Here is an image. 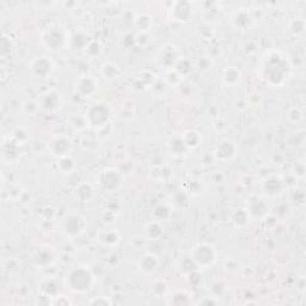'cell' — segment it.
Instances as JSON below:
<instances>
[{
    "instance_id": "obj_41",
    "label": "cell",
    "mask_w": 306,
    "mask_h": 306,
    "mask_svg": "<svg viewBox=\"0 0 306 306\" xmlns=\"http://www.w3.org/2000/svg\"><path fill=\"white\" fill-rule=\"evenodd\" d=\"M286 119L291 124H298L304 121V111L301 110L300 107L293 106L287 110Z\"/></svg>"
},
{
    "instance_id": "obj_34",
    "label": "cell",
    "mask_w": 306,
    "mask_h": 306,
    "mask_svg": "<svg viewBox=\"0 0 306 306\" xmlns=\"http://www.w3.org/2000/svg\"><path fill=\"white\" fill-rule=\"evenodd\" d=\"M15 49L16 43L15 41H13V38L8 34H3L2 41H0V54H2V59L11 57Z\"/></svg>"
},
{
    "instance_id": "obj_53",
    "label": "cell",
    "mask_w": 306,
    "mask_h": 306,
    "mask_svg": "<svg viewBox=\"0 0 306 306\" xmlns=\"http://www.w3.org/2000/svg\"><path fill=\"white\" fill-rule=\"evenodd\" d=\"M234 108L238 111V113H243V111H245L249 108V103L246 102L245 98L241 97V98H237L235 100Z\"/></svg>"
},
{
    "instance_id": "obj_12",
    "label": "cell",
    "mask_w": 306,
    "mask_h": 306,
    "mask_svg": "<svg viewBox=\"0 0 306 306\" xmlns=\"http://www.w3.org/2000/svg\"><path fill=\"white\" fill-rule=\"evenodd\" d=\"M238 155V145L231 139H222L215 147L213 157L215 162L227 163L234 161Z\"/></svg>"
},
{
    "instance_id": "obj_47",
    "label": "cell",
    "mask_w": 306,
    "mask_h": 306,
    "mask_svg": "<svg viewBox=\"0 0 306 306\" xmlns=\"http://www.w3.org/2000/svg\"><path fill=\"white\" fill-rule=\"evenodd\" d=\"M49 304L67 306V305H72V300H71V299H68L67 297H65V295L57 294V295H54L53 298H50Z\"/></svg>"
},
{
    "instance_id": "obj_6",
    "label": "cell",
    "mask_w": 306,
    "mask_h": 306,
    "mask_svg": "<svg viewBox=\"0 0 306 306\" xmlns=\"http://www.w3.org/2000/svg\"><path fill=\"white\" fill-rule=\"evenodd\" d=\"M111 115H113V109H111L110 104L104 100H98V102L90 104L85 111L89 126L95 131L106 127L109 123Z\"/></svg>"
},
{
    "instance_id": "obj_35",
    "label": "cell",
    "mask_w": 306,
    "mask_h": 306,
    "mask_svg": "<svg viewBox=\"0 0 306 306\" xmlns=\"http://www.w3.org/2000/svg\"><path fill=\"white\" fill-rule=\"evenodd\" d=\"M79 146L84 151H96L99 147V141L96 135L83 134L81 140H79Z\"/></svg>"
},
{
    "instance_id": "obj_26",
    "label": "cell",
    "mask_w": 306,
    "mask_h": 306,
    "mask_svg": "<svg viewBox=\"0 0 306 306\" xmlns=\"http://www.w3.org/2000/svg\"><path fill=\"white\" fill-rule=\"evenodd\" d=\"M242 71L238 67H236V66H228V67H226L224 71H222L221 74L222 82L228 86H235L239 84V83L242 82Z\"/></svg>"
},
{
    "instance_id": "obj_11",
    "label": "cell",
    "mask_w": 306,
    "mask_h": 306,
    "mask_svg": "<svg viewBox=\"0 0 306 306\" xmlns=\"http://www.w3.org/2000/svg\"><path fill=\"white\" fill-rule=\"evenodd\" d=\"M50 155L55 158H61L69 156L73 151V140L66 134H57L52 138L48 145Z\"/></svg>"
},
{
    "instance_id": "obj_30",
    "label": "cell",
    "mask_w": 306,
    "mask_h": 306,
    "mask_svg": "<svg viewBox=\"0 0 306 306\" xmlns=\"http://www.w3.org/2000/svg\"><path fill=\"white\" fill-rule=\"evenodd\" d=\"M152 215H153V220H157L161 222L169 220L172 215L171 205L168 202H159L158 205H156L155 208H153Z\"/></svg>"
},
{
    "instance_id": "obj_18",
    "label": "cell",
    "mask_w": 306,
    "mask_h": 306,
    "mask_svg": "<svg viewBox=\"0 0 306 306\" xmlns=\"http://www.w3.org/2000/svg\"><path fill=\"white\" fill-rule=\"evenodd\" d=\"M285 187H286V183L284 178L277 175H269L262 181V190L270 196L279 195L284 191Z\"/></svg>"
},
{
    "instance_id": "obj_2",
    "label": "cell",
    "mask_w": 306,
    "mask_h": 306,
    "mask_svg": "<svg viewBox=\"0 0 306 306\" xmlns=\"http://www.w3.org/2000/svg\"><path fill=\"white\" fill-rule=\"evenodd\" d=\"M65 287L74 294H86L95 287L96 277L92 270L86 266L71 268L66 273L64 280Z\"/></svg>"
},
{
    "instance_id": "obj_50",
    "label": "cell",
    "mask_w": 306,
    "mask_h": 306,
    "mask_svg": "<svg viewBox=\"0 0 306 306\" xmlns=\"http://www.w3.org/2000/svg\"><path fill=\"white\" fill-rule=\"evenodd\" d=\"M41 220H57V215H55V210L53 207H46L41 214Z\"/></svg>"
},
{
    "instance_id": "obj_51",
    "label": "cell",
    "mask_w": 306,
    "mask_h": 306,
    "mask_svg": "<svg viewBox=\"0 0 306 306\" xmlns=\"http://www.w3.org/2000/svg\"><path fill=\"white\" fill-rule=\"evenodd\" d=\"M196 305H207V306H213V305H218L220 304V299L215 295H212V297H203L200 301L195 302Z\"/></svg>"
},
{
    "instance_id": "obj_39",
    "label": "cell",
    "mask_w": 306,
    "mask_h": 306,
    "mask_svg": "<svg viewBox=\"0 0 306 306\" xmlns=\"http://www.w3.org/2000/svg\"><path fill=\"white\" fill-rule=\"evenodd\" d=\"M41 110V106L40 102H38V99L35 98H27L26 100H23L22 103V111L24 115H27V116H35V115H37L38 111Z\"/></svg>"
},
{
    "instance_id": "obj_3",
    "label": "cell",
    "mask_w": 306,
    "mask_h": 306,
    "mask_svg": "<svg viewBox=\"0 0 306 306\" xmlns=\"http://www.w3.org/2000/svg\"><path fill=\"white\" fill-rule=\"evenodd\" d=\"M41 43L50 53H58L66 49L68 44L67 30L58 23L48 26L41 35Z\"/></svg>"
},
{
    "instance_id": "obj_5",
    "label": "cell",
    "mask_w": 306,
    "mask_h": 306,
    "mask_svg": "<svg viewBox=\"0 0 306 306\" xmlns=\"http://www.w3.org/2000/svg\"><path fill=\"white\" fill-rule=\"evenodd\" d=\"M189 256L191 262L200 269H208L218 261V250L213 244L207 242L197 243L190 249Z\"/></svg>"
},
{
    "instance_id": "obj_23",
    "label": "cell",
    "mask_w": 306,
    "mask_h": 306,
    "mask_svg": "<svg viewBox=\"0 0 306 306\" xmlns=\"http://www.w3.org/2000/svg\"><path fill=\"white\" fill-rule=\"evenodd\" d=\"M156 81H157V76H156L155 73L148 71V69H145V71H141L137 75V78L133 82V88L141 91V90H146L155 85Z\"/></svg>"
},
{
    "instance_id": "obj_32",
    "label": "cell",
    "mask_w": 306,
    "mask_h": 306,
    "mask_svg": "<svg viewBox=\"0 0 306 306\" xmlns=\"http://www.w3.org/2000/svg\"><path fill=\"white\" fill-rule=\"evenodd\" d=\"M68 123L69 126H71L73 130H74L75 132H85L88 128H90L89 123H88V120H86V116L85 114H71L68 116Z\"/></svg>"
},
{
    "instance_id": "obj_20",
    "label": "cell",
    "mask_w": 306,
    "mask_h": 306,
    "mask_svg": "<svg viewBox=\"0 0 306 306\" xmlns=\"http://www.w3.org/2000/svg\"><path fill=\"white\" fill-rule=\"evenodd\" d=\"M246 210H248L250 217H251V220L263 219L268 215V206L266 201L260 196H252L249 201V206Z\"/></svg>"
},
{
    "instance_id": "obj_37",
    "label": "cell",
    "mask_w": 306,
    "mask_h": 306,
    "mask_svg": "<svg viewBox=\"0 0 306 306\" xmlns=\"http://www.w3.org/2000/svg\"><path fill=\"white\" fill-rule=\"evenodd\" d=\"M117 218H119V212L107 207H104L102 213H100V221L106 227H113L117 222Z\"/></svg>"
},
{
    "instance_id": "obj_36",
    "label": "cell",
    "mask_w": 306,
    "mask_h": 306,
    "mask_svg": "<svg viewBox=\"0 0 306 306\" xmlns=\"http://www.w3.org/2000/svg\"><path fill=\"white\" fill-rule=\"evenodd\" d=\"M151 292L153 295H156V297H158V298L166 297L169 293L168 281L164 279L153 280L151 284Z\"/></svg>"
},
{
    "instance_id": "obj_13",
    "label": "cell",
    "mask_w": 306,
    "mask_h": 306,
    "mask_svg": "<svg viewBox=\"0 0 306 306\" xmlns=\"http://www.w3.org/2000/svg\"><path fill=\"white\" fill-rule=\"evenodd\" d=\"M74 90L83 98H90L98 90V81L91 74L81 75L75 79Z\"/></svg>"
},
{
    "instance_id": "obj_14",
    "label": "cell",
    "mask_w": 306,
    "mask_h": 306,
    "mask_svg": "<svg viewBox=\"0 0 306 306\" xmlns=\"http://www.w3.org/2000/svg\"><path fill=\"white\" fill-rule=\"evenodd\" d=\"M161 267V260L153 252H145L138 260V269L145 275H155Z\"/></svg>"
},
{
    "instance_id": "obj_9",
    "label": "cell",
    "mask_w": 306,
    "mask_h": 306,
    "mask_svg": "<svg viewBox=\"0 0 306 306\" xmlns=\"http://www.w3.org/2000/svg\"><path fill=\"white\" fill-rule=\"evenodd\" d=\"M29 72L34 78L47 79L54 72V62L49 55H40L30 61Z\"/></svg>"
},
{
    "instance_id": "obj_25",
    "label": "cell",
    "mask_w": 306,
    "mask_h": 306,
    "mask_svg": "<svg viewBox=\"0 0 306 306\" xmlns=\"http://www.w3.org/2000/svg\"><path fill=\"white\" fill-rule=\"evenodd\" d=\"M181 140L187 149H196L202 144V134L196 130H188L181 135Z\"/></svg>"
},
{
    "instance_id": "obj_31",
    "label": "cell",
    "mask_w": 306,
    "mask_h": 306,
    "mask_svg": "<svg viewBox=\"0 0 306 306\" xmlns=\"http://www.w3.org/2000/svg\"><path fill=\"white\" fill-rule=\"evenodd\" d=\"M38 290L43 297H49V299L53 298L54 295L58 294V281L53 277H47V279L41 281Z\"/></svg>"
},
{
    "instance_id": "obj_17",
    "label": "cell",
    "mask_w": 306,
    "mask_h": 306,
    "mask_svg": "<svg viewBox=\"0 0 306 306\" xmlns=\"http://www.w3.org/2000/svg\"><path fill=\"white\" fill-rule=\"evenodd\" d=\"M37 99L40 102L41 109L48 111V113H55V111H58L61 108V96L55 90L46 91Z\"/></svg>"
},
{
    "instance_id": "obj_52",
    "label": "cell",
    "mask_w": 306,
    "mask_h": 306,
    "mask_svg": "<svg viewBox=\"0 0 306 306\" xmlns=\"http://www.w3.org/2000/svg\"><path fill=\"white\" fill-rule=\"evenodd\" d=\"M224 268H225L226 272L234 273V272H236V270L239 269V263H238V261H236L234 259H228L224 262Z\"/></svg>"
},
{
    "instance_id": "obj_27",
    "label": "cell",
    "mask_w": 306,
    "mask_h": 306,
    "mask_svg": "<svg viewBox=\"0 0 306 306\" xmlns=\"http://www.w3.org/2000/svg\"><path fill=\"white\" fill-rule=\"evenodd\" d=\"M133 26L139 33H148L155 27V18L148 13H140L134 18Z\"/></svg>"
},
{
    "instance_id": "obj_19",
    "label": "cell",
    "mask_w": 306,
    "mask_h": 306,
    "mask_svg": "<svg viewBox=\"0 0 306 306\" xmlns=\"http://www.w3.org/2000/svg\"><path fill=\"white\" fill-rule=\"evenodd\" d=\"M73 195H74L75 200L79 201L82 203H88L95 199L96 190L90 182L83 181V182L78 183L73 190Z\"/></svg>"
},
{
    "instance_id": "obj_7",
    "label": "cell",
    "mask_w": 306,
    "mask_h": 306,
    "mask_svg": "<svg viewBox=\"0 0 306 306\" xmlns=\"http://www.w3.org/2000/svg\"><path fill=\"white\" fill-rule=\"evenodd\" d=\"M59 252L50 245H41L31 252L30 261L37 269H47L59 261Z\"/></svg>"
},
{
    "instance_id": "obj_28",
    "label": "cell",
    "mask_w": 306,
    "mask_h": 306,
    "mask_svg": "<svg viewBox=\"0 0 306 306\" xmlns=\"http://www.w3.org/2000/svg\"><path fill=\"white\" fill-rule=\"evenodd\" d=\"M168 300H166V304L168 305H189L191 304V297L190 294L188 293L187 291L183 290H176L171 292V293H168L166 295Z\"/></svg>"
},
{
    "instance_id": "obj_4",
    "label": "cell",
    "mask_w": 306,
    "mask_h": 306,
    "mask_svg": "<svg viewBox=\"0 0 306 306\" xmlns=\"http://www.w3.org/2000/svg\"><path fill=\"white\" fill-rule=\"evenodd\" d=\"M59 228H60L62 236L67 239H75L81 237L88 231L89 224L88 220L78 212H68L59 221Z\"/></svg>"
},
{
    "instance_id": "obj_40",
    "label": "cell",
    "mask_w": 306,
    "mask_h": 306,
    "mask_svg": "<svg viewBox=\"0 0 306 306\" xmlns=\"http://www.w3.org/2000/svg\"><path fill=\"white\" fill-rule=\"evenodd\" d=\"M305 28V20L302 18H299V17L291 19L290 23H288V31H290V34L294 37H299L301 36V35H304Z\"/></svg>"
},
{
    "instance_id": "obj_55",
    "label": "cell",
    "mask_w": 306,
    "mask_h": 306,
    "mask_svg": "<svg viewBox=\"0 0 306 306\" xmlns=\"http://www.w3.org/2000/svg\"><path fill=\"white\" fill-rule=\"evenodd\" d=\"M293 175L297 177V178H304L305 177V164L304 162L297 163V169H295V172H293Z\"/></svg>"
},
{
    "instance_id": "obj_10",
    "label": "cell",
    "mask_w": 306,
    "mask_h": 306,
    "mask_svg": "<svg viewBox=\"0 0 306 306\" xmlns=\"http://www.w3.org/2000/svg\"><path fill=\"white\" fill-rule=\"evenodd\" d=\"M184 57L182 52L177 46L172 43L165 44L164 47H162L161 52L158 55V64L161 67L166 68V71L169 69H173L176 67V65L182 60Z\"/></svg>"
},
{
    "instance_id": "obj_48",
    "label": "cell",
    "mask_w": 306,
    "mask_h": 306,
    "mask_svg": "<svg viewBox=\"0 0 306 306\" xmlns=\"http://www.w3.org/2000/svg\"><path fill=\"white\" fill-rule=\"evenodd\" d=\"M226 181V176L222 173V171H219V170H215L211 173V182L214 184V186H221L224 184Z\"/></svg>"
},
{
    "instance_id": "obj_29",
    "label": "cell",
    "mask_w": 306,
    "mask_h": 306,
    "mask_svg": "<svg viewBox=\"0 0 306 306\" xmlns=\"http://www.w3.org/2000/svg\"><path fill=\"white\" fill-rule=\"evenodd\" d=\"M251 17H250L248 11H237L234 13V16H232L231 18V23L232 26H234L236 29L238 30H246L248 28H250L251 26Z\"/></svg>"
},
{
    "instance_id": "obj_54",
    "label": "cell",
    "mask_w": 306,
    "mask_h": 306,
    "mask_svg": "<svg viewBox=\"0 0 306 306\" xmlns=\"http://www.w3.org/2000/svg\"><path fill=\"white\" fill-rule=\"evenodd\" d=\"M295 288H297V291L299 293H305L306 291V280L304 275H300L299 277H297V285H295Z\"/></svg>"
},
{
    "instance_id": "obj_8",
    "label": "cell",
    "mask_w": 306,
    "mask_h": 306,
    "mask_svg": "<svg viewBox=\"0 0 306 306\" xmlns=\"http://www.w3.org/2000/svg\"><path fill=\"white\" fill-rule=\"evenodd\" d=\"M97 184L107 193L119 191L123 186V176L115 168H107L102 170L97 176Z\"/></svg>"
},
{
    "instance_id": "obj_24",
    "label": "cell",
    "mask_w": 306,
    "mask_h": 306,
    "mask_svg": "<svg viewBox=\"0 0 306 306\" xmlns=\"http://www.w3.org/2000/svg\"><path fill=\"white\" fill-rule=\"evenodd\" d=\"M230 221L232 222V225L237 228H244L250 224L251 221V217H250L249 212L246 208L239 207L236 208L230 214Z\"/></svg>"
},
{
    "instance_id": "obj_16",
    "label": "cell",
    "mask_w": 306,
    "mask_h": 306,
    "mask_svg": "<svg viewBox=\"0 0 306 306\" xmlns=\"http://www.w3.org/2000/svg\"><path fill=\"white\" fill-rule=\"evenodd\" d=\"M170 16L172 20L178 23H188L193 17V8L188 2H176L170 9Z\"/></svg>"
},
{
    "instance_id": "obj_15",
    "label": "cell",
    "mask_w": 306,
    "mask_h": 306,
    "mask_svg": "<svg viewBox=\"0 0 306 306\" xmlns=\"http://www.w3.org/2000/svg\"><path fill=\"white\" fill-rule=\"evenodd\" d=\"M96 241L98 242L104 248L114 249L116 246L120 245L121 243V234L114 227H106L103 230H99L97 234Z\"/></svg>"
},
{
    "instance_id": "obj_22",
    "label": "cell",
    "mask_w": 306,
    "mask_h": 306,
    "mask_svg": "<svg viewBox=\"0 0 306 306\" xmlns=\"http://www.w3.org/2000/svg\"><path fill=\"white\" fill-rule=\"evenodd\" d=\"M100 75L103 76V79H106L108 82H114L116 79H119L122 75V68L119 65L115 64L113 61H106L103 62L99 69Z\"/></svg>"
},
{
    "instance_id": "obj_44",
    "label": "cell",
    "mask_w": 306,
    "mask_h": 306,
    "mask_svg": "<svg viewBox=\"0 0 306 306\" xmlns=\"http://www.w3.org/2000/svg\"><path fill=\"white\" fill-rule=\"evenodd\" d=\"M175 69L180 73L181 75L183 76V78H187V76L191 73V71H193V64H191L190 60H188V59L183 58L182 60H181L178 64L176 65Z\"/></svg>"
},
{
    "instance_id": "obj_49",
    "label": "cell",
    "mask_w": 306,
    "mask_h": 306,
    "mask_svg": "<svg viewBox=\"0 0 306 306\" xmlns=\"http://www.w3.org/2000/svg\"><path fill=\"white\" fill-rule=\"evenodd\" d=\"M196 67L202 72L210 71L212 68V61L207 57H202L196 61Z\"/></svg>"
},
{
    "instance_id": "obj_33",
    "label": "cell",
    "mask_w": 306,
    "mask_h": 306,
    "mask_svg": "<svg viewBox=\"0 0 306 306\" xmlns=\"http://www.w3.org/2000/svg\"><path fill=\"white\" fill-rule=\"evenodd\" d=\"M57 166H58V170L61 173H64V175H71V173L75 171L76 163L74 161V158L69 155V156H65V157L58 158Z\"/></svg>"
},
{
    "instance_id": "obj_42",
    "label": "cell",
    "mask_w": 306,
    "mask_h": 306,
    "mask_svg": "<svg viewBox=\"0 0 306 306\" xmlns=\"http://www.w3.org/2000/svg\"><path fill=\"white\" fill-rule=\"evenodd\" d=\"M11 140H13L17 144L23 146L29 139V132H28L24 127H17L15 131L11 133Z\"/></svg>"
},
{
    "instance_id": "obj_45",
    "label": "cell",
    "mask_w": 306,
    "mask_h": 306,
    "mask_svg": "<svg viewBox=\"0 0 306 306\" xmlns=\"http://www.w3.org/2000/svg\"><path fill=\"white\" fill-rule=\"evenodd\" d=\"M84 49H85V54H88V57L95 58L97 55L102 53V44L99 43V41L91 40L89 41V43L86 44Z\"/></svg>"
},
{
    "instance_id": "obj_1",
    "label": "cell",
    "mask_w": 306,
    "mask_h": 306,
    "mask_svg": "<svg viewBox=\"0 0 306 306\" xmlns=\"http://www.w3.org/2000/svg\"><path fill=\"white\" fill-rule=\"evenodd\" d=\"M291 65L288 59L284 57L281 52L270 50L264 59L261 68V75L268 85L273 88H280L286 82L287 75L290 74Z\"/></svg>"
},
{
    "instance_id": "obj_21",
    "label": "cell",
    "mask_w": 306,
    "mask_h": 306,
    "mask_svg": "<svg viewBox=\"0 0 306 306\" xmlns=\"http://www.w3.org/2000/svg\"><path fill=\"white\" fill-rule=\"evenodd\" d=\"M164 235H165V227L164 225H163V222L152 220L145 225L144 236L147 241H151V242L161 241V239H163V237H164Z\"/></svg>"
},
{
    "instance_id": "obj_43",
    "label": "cell",
    "mask_w": 306,
    "mask_h": 306,
    "mask_svg": "<svg viewBox=\"0 0 306 306\" xmlns=\"http://www.w3.org/2000/svg\"><path fill=\"white\" fill-rule=\"evenodd\" d=\"M183 81H184V78L178 72L176 71L175 68L166 71L165 82L168 83V85H170V86H180L181 84H182Z\"/></svg>"
},
{
    "instance_id": "obj_46",
    "label": "cell",
    "mask_w": 306,
    "mask_h": 306,
    "mask_svg": "<svg viewBox=\"0 0 306 306\" xmlns=\"http://www.w3.org/2000/svg\"><path fill=\"white\" fill-rule=\"evenodd\" d=\"M88 304L95 305V306H109V305H113V300H111L109 297H103V295H99V297L91 299Z\"/></svg>"
},
{
    "instance_id": "obj_38",
    "label": "cell",
    "mask_w": 306,
    "mask_h": 306,
    "mask_svg": "<svg viewBox=\"0 0 306 306\" xmlns=\"http://www.w3.org/2000/svg\"><path fill=\"white\" fill-rule=\"evenodd\" d=\"M3 269L6 273H18L22 270V262H20L18 257L9 256L8 259L3 261Z\"/></svg>"
}]
</instances>
